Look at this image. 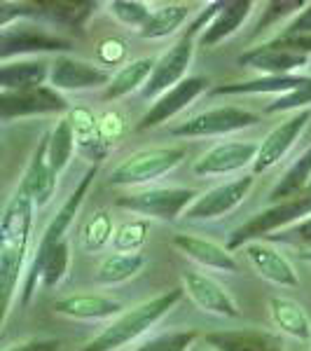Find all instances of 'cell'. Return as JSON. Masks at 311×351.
Returning <instances> with one entry per match:
<instances>
[{"label":"cell","mask_w":311,"mask_h":351,"mask_svg":"<svg viewBox=\"0 0 311 351\" xmlns=\"http://www.w3.org/2000/svg\"><path fill=\"white\" fill-rule=\"evenodd\" d=\"M33 206L36 204L19 185L10 197L3 213V223H0V293H3L5 319L10 314V304H12L16 284H19L21 263H24L28 237H31Z\"/></svg>","instance_id":"6da1fadb"},{"label":"cell","mask_w":311,"mask_h":351,"mask_svg":"<svg viewBox=\"0 0 311 351\" xmlns=\"http://www.w3.org/2000/svg\"><path fill=\"white\" fill-rule=\"evenodd\" d=\"M180 298H183V288H173V291L162 293V295L129 309L117 321H112L103 332H99L92 342L84 344L80 351H115L124 347V344H129L132 339L143 335L148 328L155 326L164 314H169L178 304Z\"/></svg>","instance_id":"7a4b0ae2"},{"label":"cell","mask_w":311,"mask_h":351,"mask_svg":"<svg viewBox=\"0 0 311 351\" xmlns=\"http://www.w3.org/2000/svg\"><path fill=\"white\" fill-rule=\"evenodd\" d=\"M309 213H311V195H299V197H293V199L279 202V204H274V206L260 211L258 216H253L248 223L241 225V228L232 234L227 248L229 251L244 248L246 243H253V241L262 239V237L271 234V232L288 228L290 223L309 216Z\"/></svg>","instance_id":"3957f363"},{"label":"cell","mask_w":311,"mask_h":351,"mask_svg":"<svg viewBox=\"0 0 311 351\" xmlns=\"http://www.w3.org/2000/svg\"><path fill=\"white\" fill-rule=\"evenodd\" d=\"M188 157L185 148H152L129 155L112 169L110 183L112 185H140L155 180L160 176L176 169Z\"/></svg>","instance_id":"277c9868"},{"label":"cell","mask_w":311,"mask_h":351,"mask_svg":"<svg viewBox=\"0 0 311 351\" xmlns=\"http://www.w3.org/2000/svg\"><path fill=\"white\" fill-rule=\"evenodd\" d=\"M197 192L185 188H155L136 195H124L117 199V206L132 213L157 220H176L180 213L195 204Z\"/></svg>","instance_id":"5b68a950"},{"label":"cell","mask_w":311,"mask_h":351,"mask_svg":"<svg viewBox=\"0 0 311 351\" xmlns=\"http://www.w3.org/2000/svg\"><path fill=\"white\" fill-rule=\"evenodd\" d=\"M195 36H197V28H190V31L157 61L148 84L143 87L145 99H155V96H160V94L164 96L169 89H173L176 84L183 82V75L192 61V54H195Z\"/></svg>","instance_id":"8992f818"},{"label":"cell","mask_w":311,"mask_h":351,"mask_svg":"<svg viewBox=\"0 0 311 351\" xmlns=\"http://www.w3.org/2000/svg\"><path fill=\"white\" fill-rule=\"evenodd\" d=\"M260 120L256 112H248L244 108H234V106H225V108H213L201 115H195L183 124L171 129V136H218L239 132L244 127H253Z\"/></svg>","instance_id":"52a82bcc"},{"label":"cell","mask_w":311,"mask_h":351,"mask_svg":"<svg viewBox=\"0 0 311 351\" xmlns=\"http://www.w3.org/2000/svg\"><path fill=\"white\" fill-rule=\"evenodd\" d=\"M66 108H68L66 99L52 87H33V89H24V92L0 94V117L5 122L14 120V117L61 112Z\"/></svg>","instance_id":"ba28073f"},{"label":"cell","mask_w":311,"mask_h":351,"mask_svg":"<svg viewBox=\"0 0 311 351\" xmlns=\"http://www.w3.org/2000/svg\"><path fill=\"white\" fill-rule=\"evenodd\" d=\"M71 43L59 36L36 28L33 24H16L14 28H3L0 33V56L10 59L14 54H38V52H66Z\"/></svg>","instance_id":"9c48e42d"},{"label":"cell","mask_w":311,"mask_h":351,"mask_svg":"<svg viewBox=\"0 0 311 351\" xmlns=\"http://www.w3.org/2000/svg\"><path fill=\"white\" fill-rule=\"evenodd\" d=\"M253 185V176H244V178L229 180L225 185L203 192L201 197H197L195 204L185 211L188 220H211L218 216H225L232 208H236L241 202L246 199L248 190Z\"/></svg>","instance_id":"30bf717a"},{"label":"cell","mask_w":311,"mask_h":351,"mask_svg":"<svg viewBox=\"0 0 311 351\" xmlns=\"http://www.w3.org/2000/svg\"><path fill=\"white\" fill-rule=\"evenodd\" d=\"M309 120H311V110H299L290 120L281 122L274 132H269L267 138L260 143L258 157H256V162H253V173L267 171V169H271L274 164H279L284 160L286 152L290 150V145L299 138V134L304 132Z\"/></svg>","instance_id":"8fae6325"},{"label":"cell","mask_w":311,"mask_h":351,"mask_svg":"<svg viewBox=\"0 0 311 351\" xmlns=\"http://www.w3.org/2000/svg\"><path fill=\"white\" fill-rule=\"evenodd\" d=\"M183 284H185L188 295L195 300V304L199 309L208 311V314L229 316V319H236V316H239L236 302L229 298V293L225 291L216 279L201 274V271H185Z\"/></svg>","instance_id":"7c38bea8"},{"label":"cell","mask_w":311,"mask_h":351,"mask_svg":"<svg viewBox=\"0 0 311 351\" xmlns=\"http://www.w3.org/2000/svg\"><path fill=\"white\" fill-rule=\"evenodd\" d=\"M260 145L256 143H244V141H229V143H220L216 148H211L206 155H201V160L195 164L197 176H213V173H229L236 169H244L248 164L256 162Z\"/></svg>","instance_id":"4fadbf2b"},{"label":"cell","mask_w":311,"mask_h":351,"mask_svg":"<svg viewBox=\"0 0 311 351\" xmlns=\"http://www.w3.org/2000/svg\"><path fill=\"white\" fill-rule=\"evenodd\" d=\"M206 84H208L206 77H188V80L176 84L173 89H169V92L160 96L157 104H152V108L145 112L138 129H152V127H160L162 122L171 120L176 112L188 108L192 101L206 89Z\"/></svg>","instance_id":"5bb4252c"},{"label":"cell","mask_w":311,"mask_h":351,"mask_svg":"<svg viewBox=\"0 0 311 351\" xmlns=\"http://www.w3.org/2000/svg\"><path fill=\"white\" fill-rule=\"evenodd\" d=\"M239 61L256 68V71H264L267 77H284L290 71L307 64V54H299L295 49L281 45L279 40H271L260 45V47H253L251 52L241 54Z\"/></svg>","instance_id":"9a60e30c"},{"label":"cell","mask_w":311,"mask_h":351,"mask_svg":"<svg viewBox=\"0 0 311 351\" xmlns=\"http://www.w3.org/2000/svg\"><path fill=\"white\" fill-rule=\"evenodd\" d=\"M49 80H52L54 89H89L101 87V84H110L112 75L108 71H103V68L87 64V61L59 56L52 64Z\"/></svg>","instance_id":"2e32d148"},{"label":"cell","mask_w":311,"mask_h":351,"mask_svg":"<svg viewBox=\"0 0 311 351\" xmlns=\"http://www.w3.org/2000/svg\"><path fill=\"white\" fill-rule=\"evenodd\" d=\"M244 253H246L248 263L253 265V269H256L262 279L271 281V284H279V286H290V288L299 286V276L295 267H293L290 260H288L284 253L276 251V248L264 246V243H260V241H253V243H246Z\"/></svg>","instance_id":"e0dca14e"},{"label":"cell","mask_w":311,"mask_h":351,"mask_svg":"<svg viewBox=\"0 0 311 351\" xmlns=\"http://www.w3.org/2000/svg\"><path fill=\"white\" fill-rule=\"evenodd\" d=\"M47 145L49 138L42 136L38 150L33 152V160L28 164L26 176L21 180V188L28 192V197L33 199L36 206H45L54 195V185H56V176L49 167V157H47Z\"/></svg>","instance_id":"ac0fdd59"},{"label":"cell","mask_w":311,"mask_h":351,"mask_svg":"<svg viewBox=\"0 0 311 351\" xmlns=\"http://www.w3.org/2000/svg\"><path fill=\"white\" fill-rule=\"evenodd\" d=\"M253 10V3L248 0H232V3H220L216 16L211 19V24L203 28L199 43L203 47H213V45L223 43L225 38H229L234 31H239L241 24L248 19Z\"/></svg>","instance_id":"d6986e66"},{"label":"cell","mask_w":311,"mask_h":351,"mask_svg":"<svg viewBox=\"0 0 311 351\" xmlns=\"http://www.w3.org/2000/svg\"><path fill=\"white\" fill-rule=\"evenodd\" d=\"M173 246L180 248L185 256L197 260V263L203 265V267L239 271V263L232 258L229 248H223L213 241L199 239V237H190V234H176L173 237Z\"/></svg>","instance_id":"ffe728a7"},{"label":"cell","mask_w":311,"mask_h":351,"mask_svg":"<svg viewBox=\"0 0 311 351\" xmlns=\"http://www.w3.org/2000/svg\"><path fill=\"white\" fill-rule=\"evenodd\" d=\"M206 342L218 351H284L281 342L262 330H223L211 332Z\"/></svg>","instance_id":"44dd1931"},{"label":"cell","mask_w":311,"mask_h":351,"mask_svg":"<svg viewBox=\"0 0 311 351\" xmlns=\"http://www.w3.org/2000/svg\"><path fill=\"white\" fill-rule=\"evenodd\" d=\"M52 64L47 61H16L0 68V87L3 92H24V89L42 87Z\"/></svg>","instance_id":"7402d4cb"},{"label":"cell","mask_w":311,"mask_h":351,"mask_svg":"<svg viewBox=\"0 0 311 351\" xmlns=\"http://www.w3.org/2000/svg\"><path fill=\"white\" fill-rule=\"evenodd\" d=\"M54 311L71 319H105L120 314L122 304L103 295H71L54 302Z\"/></svg>","instance_id":"603a6c76"},{"label":"cell","mask_w":311,"mask_h":351,"mask_svg":"<svg viewBox=\"0 0 311 351\" xmlns=\"http://www.w3.org/2000/svg\"><path fill=\"white\" fill-rule=\"evenodd\" d=\"M271 319L288 335L297 339H309L311 337V319L304 311L302 304H297L290 298H271Z\"/></svg>","instance_id":"cb8c5ba5"},{"label":"cell","mask_w":311,"mask_h":351,"mask_svg":"<svg viewBox=\"0 0 311 351\" xmlns=\"http://www.w3.org/2000/svg\"><path fill=\"white\" fill-rule=\"evenodd\" d=\"M155 66H157V61H152V59H136L132 64H127L117 75H112V80L108 87H105L103 96L105 99H120V96L132 94L140 84H148Z\"/></svg>","instance_id":"d4e9b609"},{"label":"cell","mask_w":311,"mask_h":351,"mask_svg":"<svg viewBox=\"0 0 311 351\" xmlns=\"http://www.w3.org/2000/svg\"><path fill=\"white\" fill-rule=\"evenodd\" d=\"M307 185H311V145L299 155V160L290 164V169L284 173V178L276 183V188L271 190V199L276 204L293 199L295 195H299Z\"/></svg>","instance_id":"484cf974"},{"label":"cell","mask_w":311,"mask_h":351,"mask_svg":"<svg viewBox=\"0 0 311 351\" xmlns=\"http://www.w3.org/2000/svg\"><path fill=\"white\" fill-rule=\"evenodd\" d=\"M145 267V258L140 253H112L99 265L96 271V281L99 284H122V281L132 279Z\"/></svg>","instance_id":"4316f807"},{"label":"cell","mask_w":311,"mask_h":351,"mask_svg":"<svg viewBox=\"0 0 311 351\" xmlns=\"http://www.w3.org/2000/svg\"><path fill=\"white\" fill-rule=\"evenodd\" d=\"M307 77H297V75H284V77H264V80H253V82H234V84H223L216 87L213 94H264V92H274V94H290L299 89L304 84Z\"/></svg>","instance_id":"83f0119b"},{"label":"cell","mask_w":311,"mask_h":351,"mask_svg":"<svg viewBox=\"0 0 311 351\" xmlns=\"http://www.w3.org/2000/svg\"><path fill=\"white\" fill-rule=\"evenodd\" d=\"M49 145H47V157H49V167H52L54 176L59 178L61 171L68 167L75 150V129H73L71 120H61L54 127L52 134H47Z\"/></svg>","instance_id":"f1b7e54d"},{"label":"cell","mask_w":311,"mask_h":351,"mask_svg":"<svg viewBox=\"0 0 311 351\" xmlns=\"http://www.w3.org/2000/svg\"><path fill=\"white\" fill-rule=\"evenodd\" d=\"M188 16H190V5H164V8L155 10V12L150 14L148 24L140 28V36L164 38L176 31L183 21H188Z\"/></svg>","instance_id":"f546056e"},{"label":"cell","mask_w":311,"mask_h":351,"mask_svg":"<svg viewBox=\"0 0 311 351\" xmlns=\"http://www.w3.org/2000/svg\"><path fill=\"white\" fill-rule=\"evenodd\" d=\"M28 5H24L26 14H45L49 16L56 24L64 26H82V21L89 16L92 3H38L33 5L36 10H26Z\"/></svg>","instance_id":"4dcf8cb0"},{"label":"cell","mask_w":311,"mask_h":351,"mask_svg":"<svg viewBox=\"0 0 311 351\" xmlns=\"http://www.w3.org/2000/svg\"><path fill=\"white\" fill-rule=\"evenodd\" d=\"M110 12L127 26L134 28H143L150 19V10L145 3H132V0H115L110 3Z\"/></svg>","instance_id":"1f68e13d"},{"label":"cell","mask_w":311,"mask_h":351,"mask_svg":"<svg viewBox=\"0 0 311 351\" xmlns=\"http://www.w3.org/2000/svg\"><path fill=\"white\" fill-rule=\"evenodd\" d=\"M195 339L197 335L192 330L166 332V335H160L150 339V342H145L143 347H138L136 351H188Z\"/></svg>","instance_id":"d6a6232c"},{"label":"cell","mask_w":311,"mask_h":351,"mask_svg":"<svg viewBox=\"0 0 311 351\" xmlns=\"http://www.w3.org/2000/svg\"><path fill=\"white\" fill-rule=\"evenodd\" d=\"M307 106H311V77L304 80V84L295 92L279 96L274 104L269 106L267 112H281V110H307Z\"/></svg>","instance_id":"836d02e7"},{"label":"cell","mask_w":311,"mask_h":351,"mask_svg":"<svg viewBox=\"0 0 311 351\" xmlns=\"http://www.w3.org/2000/svg\"><path fill=\"white\" fill-rule=\"evenodd\" d=\"M145 232H148V225L145 223L124 225V228L115 234V248L122 253H136V248L145 241Z\"/></svg>","instance_id":"e575fe53"},{"label":"cell","mask_w":311,"mask_h":351,"mask_svg":"<svg viewBox=\"0 0 311 351\" xmlns=\"http://www.w3.org/2000/svg\"><path fill=\"white\" fill-rule=\"evenodd\" d=\"M112 234V228H110V220L105 213H99L92 223L87 225V230H84V246L87 248H101L105 241L110 239Z\"/></svg>","instance_id":"d590c367"},{"label":"cell","mask_w":311,"mask_h":351,"mask_svg":"<svg viewBox=\"0 0 311 351\" xmlns=\"http://www.w3.org/2000/svg\"><path fill=\"white\" fill-rule=\"evenodd\" d=\"M281 36H311V5H307V10H302V12L281 31Z\"/></svg>","instance_id":"8d00e7d4"},{"label":"cell","mask_w":311,"mask_h":351,"mask_svg":"<svg viewBox=\"0 0 311 351\" xmlns=\"http://www.w3.org/2000/svg\"><path fill=\"white\" fill-rule=\"evenodd\" d=\"M284 239L293 241V243H302V246H311V216L299 220L293 230H288L284 234Z\"/></svg>","instance_id":"74e56055"},{"label":"cell","mask_w":311,"mask_h":351,"mask_svg":"<svg viewBox=\"0 0 311 351\" xmlns=\"http://www.w3.org/2000/svg\"><path fill=\"white\" fill-rule=\"evenodd\" d=\"M59 339H33V342L16 344V347H10L5 351H59Z\"/></svg>","instance_id":"f35d334b"},{"label":"cell","mask_w":311,"mask_h":351,"mask_svg":"<svg viewBox=\"0 0 311 351\" xmlns=\"http://www.w3.org/2000/svg\"><path fill=\"white\" fill-rule=\"evenodd\" d=\"M302 258H304V260H309V263H311V253H304Z\"/></svg>","instance_id":"ab89813d"}]
</instances>
